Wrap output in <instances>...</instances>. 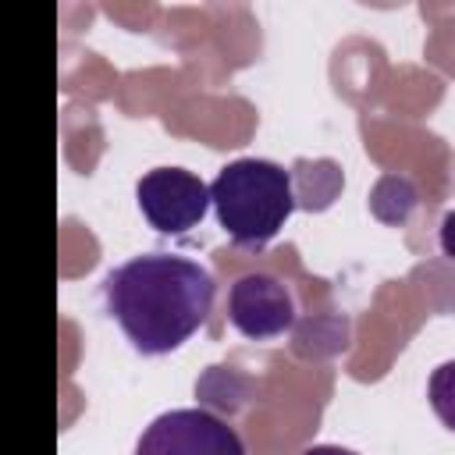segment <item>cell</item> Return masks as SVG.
I'll list each match as a JSON object with an SVG mask.
<instances>
[{
  "label": "cell",
  "mask_w": 455,
  "mask_h": 455,
  "mask_svg": "<svg viewBox=\"0 0 455 455\" xmlns=\"http://www.w3.org/2000/svg\"><path fill=\"white\" fill-rule=\"evenodd\" d=\"M427 398H430V409L437 412V419L455 430V359L441 363L430 380H427Z\"/></svg>",
  "instance_id": "obj_6"
},
{
  "label": "cell",
  "mask_w": 455,
  "mask_h": 455,
  "mask_svg": "<svg viewBox=\"0 0 455 455\" xmlns=\"http://www.w3.org/2000/svg\"><path fill=\"white\" fill-rule=\"evenodd\" d=\"M210 199L235 245L263 249L295 210L291 171L263 156L231 160L210 181Z\"/></svg>",
  "instance_id": "obj_2"
},
{
  "label": "cell",
  "mask_w": 455,
  "mask_h": 455,
  "mask_svg": "<svg viewBox=\"0 0 455 455\" xmlns=\"http://www.w3.org/2000/svg\"><path fill=\"white\" fill-rule=\"evenodd\" d=\"M437 242H441V252H444L448 259H455V210L444 213L441 231H437Z\"/></svg>",
  "instance_id": "obj_7"
},
{
  "label": "cell",
  "mask_w": 455,
  "mask_h": 455,
  "mask_svg": "<svg viewBox=\"0 0 455 455\" xmlns=\"http://www.w3.org/2000/svg\"><path fill=\"white\" fill-rule=\"evenodd\" d=\"M302 455H355V451H348V448H341V444H313V448H306Z\"/></svg>",
  "instance_id": "obj_8"
},
{
  "label": "cell",
  "mask_w": 455,
  "mask_h": 455,
  "mask_svg": "<svg viewBox=\"0 0 455 455\" xmlns=\"http://www.w3.org/2000/svg\"><path fill=\"white\" fill-rule=\"evenodd\" d=\"M217 284L206 267L174 252H146L103 281L110 316L142 355H167L188 341L213 309Z\"/></svg>",
  "instance_id": "obj_1"
},
{
  "label": "cell",
  "mask_w": 455,
  "mask_h": 455,
  "mask_svg": "<svg viewBox=\"0 0 455 455\" xmlns=\"http://www.w3.org/2000/svg\"><path fill=\"white\" fill-rule=\"evenodd\" d=\"M135 455H245V444L206 409H171L142 430Z\"/></svg>",
  "instance_id": "obj_4"
},
{
  "label": "cell",
  "mask_w": 455,
  "mask_h": 455,
  "mask_svg": "<svg viewBox=\"0 0 455 455\" xmlns=\"http://www.w3.org/2000/svg\"><path fill=\"white\" fill-rule=\"evenodd\" d=\"M228 320L252 341L277 338L295 323V299L274 274H242L228 291Z\"/></svg>",
  "instance_id": "obj_5"
},
{
  "label": "cell",
  "mask_w": 455,
  "mask_h": 455,
  "mask_svg": "<svg viewBox=\"0 0 455 455\" xmlns=\"http://www.w3.org/2000/svg\"><path fill=\"white\" fill-rule=\"evenodd\" d=\"M135 199L149 228L160 235H185L210 210V185L185 167H153L139 178Z\"/></svg>",
  "instance_id": "obj_3"
}]
</instances>
